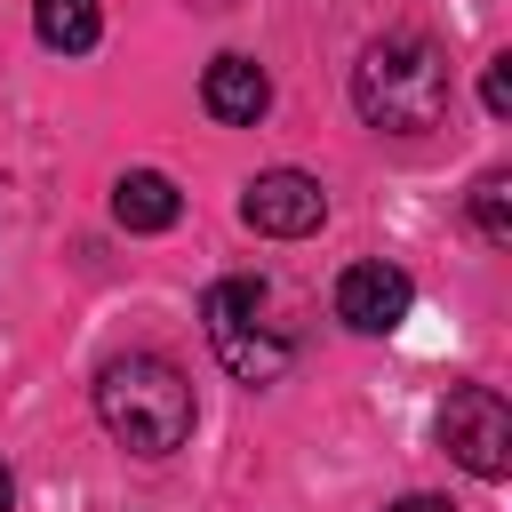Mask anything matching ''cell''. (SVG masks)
<instances>
[{
    "mask_svg": "<svg viewBox=\"0 0 512 512\" xmlns=\"http://www.w3.org/2000/svg\"><path fill=\"white\" fill-rule=\"evenodd\" d=\"M352 104L384 136H424L448 120V56L432 32H384L352 64Z\"/></svg>",
    "mask_w": 512,
    "mask_h": 512,
    "instance_id": "6da1fadb",
    "label": "cell"
},
{
    "mask_svg": "<svg viewBox=\"0 0 512 512\" xmlns=\"http://www.w3.org/2000/svg\"><path fill=\"white\" fill-rule=\"evenodd\" d=\"M96 416H104V432L120 448L168 456V448L192 440V384L160 352H120V360L96 368Z\"/></svg>",
    "mask_w": 512,
    "mask_h": 512,
    "instance_id": "7a4b0ae2",
    "label": "cell"
},
{
    "mask_svg": "<svg viewBox=\"0 0 512 512\" xmlns=\"http://www.w3.org/2000/svg\"><path fill=\"white\" fill-rule=\"evenodd\" d=\"M256 312H264V288H256V280H216V288L200 296L208 344H216V360H224L240 384H272V376L288 368V344H280V336H264V328H256Z\"/></svg>",
    "mask_w": 512,
    "mask_h": 512,
    "instance_id": "3957f363",
    "label": "cell"
},
{
    "mask_svg": "<svg viewBox=\"0 0 512 512\" xmlns=\"http://www.w3.org/2000/svg\"><path fill=\"white\" fill-rule=\"evenodd\" d=\"M440 448L472 472V480H504L512 472V408L496 384H456L440 408Z\"/></svg>",
    "mask_w": 512,
    "mask_h": 512,
    "instance_id": "277c9868",
    "label": "cell"
},
{
    "mask_svg": "<svg viewBox=\"0 0 512 512\" xmlns=\"http://www.w3.org/2000/svg\"><path fill=\"white\" fill-rule=\"evenodd\" d=\"M240 216H248V232L304 240V232H320L328 192H320V176H304V168H264V176L240 192Z\"/></svg>",
    "mask_w": 512,
    "mask_h": 512,
    "instance_id": "5b68a950",
    "label": "cell"
},
{
    "mask_svg": "<svg viewBox=\"0 0 512 512\" xmlns=\"http://www.w3.org/2000/svg\"><path fill=\"white\" fill-rule=\"evenodd\" d=\"M408 304H416V280L400 272V264H352L344 280H336V320L344 328H360V336H392L400 320H408Z\"/></svg>",
    "mask_w": 512,
    "mask_h": 512,
    "instance_id": "8992f818",
    "label": "cell"
},
{
    "mask_svg": "<svg viewBox=\"0 0 512 512\" xmlns=\"http://www.w3.org/2000/svg\"><path fill=\"white\" fill-rule=\"evenodd\" d=\"M200 104H208L224 128H248V120H264V104H272V80H264L256 56H216V64L200 72Z\"/></svg>",
    "mask_w": 512,
    "mask_h": 512,
    "instance_id": "52a82bcc",
    "label": "cell"
},
{
    "mask_svg": "<svg viewBox=\"0 0 512 512\" xmlns=\"http://www.w3.org/2000/svg\"><path fill=\"white\" fill-rule=\"evenodd\" d=\"M112 216H120L128 232H168V224L184 216V200H176V184H168L160 168H128V176L112 184Z\"/></svg>",
    "mask_w": 512,
    "mask_h": 512,
    "instance_id": "ba28073f",
    "label": "cell"
},
{
    "mask_svg": "<svg viewBox=\"0 0 512 512\" xmlns=\"http://www.w3.org/2000/svg\"><path fill=\"white\" fill-rule=\"evenodd\" d=\"M32 32H40V48L80 56V48H96L104 16H96V0H32Z\"/></svg>",
    "mask_w": 512,
    "mask_h": 512,
    "instance_id": "9c48e42d",
    "label": "cell"
},
{
    "mask_svg": "<svg viewBox=\"0 0 512 512\" xmlns=\"http://www.w3.org/2000/svg\"><path fill=\"white\" fill-rule=\"evenodd\" d=\"M472 224H480L488 248H512V176H504V168H488V176L472 184Z\"/></svg>",
    "mask_w": 512,
    "mask_h": 512,
    "instance_id": "30bf717a",
    "label": "cell"
},
{
    "mask_svg": "<svg viewBox=\"0 0 512 512\" xmlns=\"http://www.w3.org/2000/svg\"><path fill=\"white\" fill-rule=\"evenodd\" d=\"M480 104H488V120L512 112V56H488V72H480Z\"/></svg>",
    "mask_w": 512,
    "mask_h": 512,
    "instance_id": "8fae6325",
    "label": "cell"
},
{
    "mask_svg": "<svg viewBox=\"0 0 512 512\" xmlns=\"http://www.w3.org/2000/svg\"><path fill=\"white\" fill-rule=\"evenodd\" d=\"M384 512H456L448 496H400V504H384Z\"/></svg>",
    "mask_w": 512,
    "mask_h": 512,
    "instance_id": "7c38bea8",
    "label": "cell"
},
{
    "mask_svg": "<svg viewBox=\"0 0 512 512\" xmlns=\"http://www.w3.org/2000/svg\"><path fill=\"white\" fill-rule=\"evenodd\" d=\"M8 496H16V480H8V464H0V512H8Z\"/></svg>",
    "mask_w": 512,
    "mask_h": 512,
    "instance_id": "4fadbf2b",
    "label": "cell"
}]
</instances>
